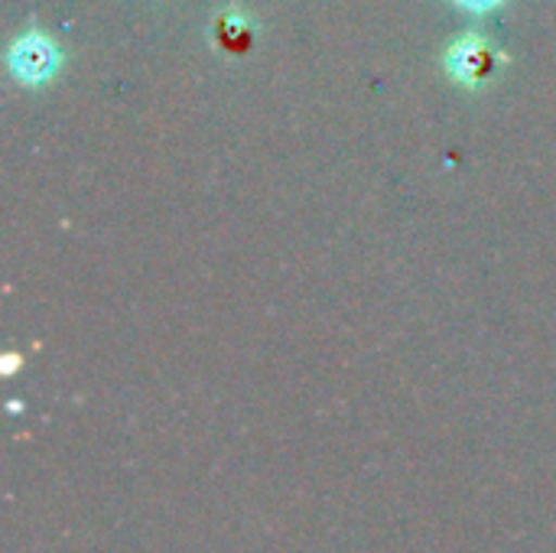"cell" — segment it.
Returning <instances> with one entry per match:
<instances>
[{"label":"cell","mask_w":556,"mask_h":553,"mask_svg":"<svg viewBox=\"0 0 556 553\" xmlns=\"http://www.w3.org/2000/svg\"><path fill=\"white\" fill-rule=\"evenodd\" d=\"M505 62H508V59H505L498 49H492V46H489L482 36H476V33L459 36V39L450 46V52H446V68H450V75H453L459 85H469V88L485 85Z\"/></svg>","instance_id":"6da1fadb"},{"label":"cell","mask_w":556,"mask_h":553,"mask_svg":"<svg viewBox=\"0 0 556 553\" xmlns=\"http://www.w3.org/2000/svg\"><path fill=\"white\" fill-rule=\"evenodd\" d=\"M7 62H10V72H13L20 81H26V85H42L46 78L55 75V68H59V62H62V52H59V46H55L49 36H42V33H23V36L10 46Z\"/></svg>","instance_id":"7a4b0ae2"},{"label":"cell","mask_w":556,"mask_h":553,"mask_svg":"<svg viewBox=\"0 0 556 553\" xmlns=\"http://www.w3.org/2000/svg\"><path fill=\"white\" fill-rule=\"evenodd\" d=\"M215 42L228 55H244L254 46V23L241 10H225L215 23Z\"/></svg>","instance_id":"3957f363"},{"label":"cell","mask_w":556,"mask_h":553,"mask_svg":"<svg viewBox=\"0 0 556 553\" xmlns=\"http://www.w3.org/2000/svg\"><path fill=\"white\" fill-rule=\"evenodd\" d=\"M463 10H472V13H489V10H495V7H502L505 0H456Z\"/></svg>","instance_id":"277c9868"}]
</instances>
